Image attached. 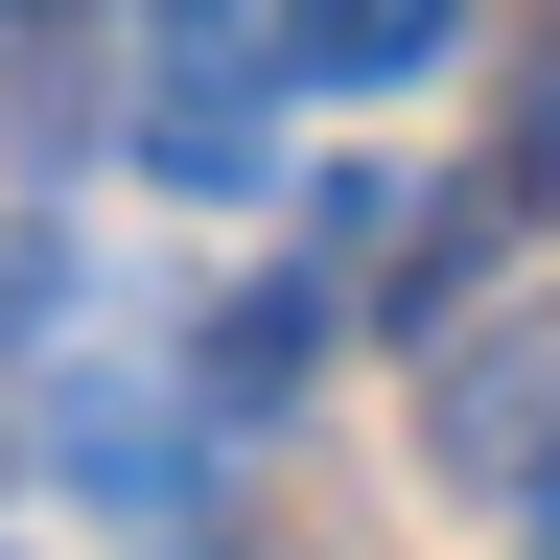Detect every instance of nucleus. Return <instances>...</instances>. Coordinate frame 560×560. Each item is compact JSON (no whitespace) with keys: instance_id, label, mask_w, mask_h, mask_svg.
Here are the masks:
<instances>
[{"instance_id":"f257e3e1","label":"nucleus","mask_w":560,"mask_h":560,"mask_svg":"<svg viewBox=\"0 0 560 560\" xmlns=\"http://www.w3.org/2000/svg\"><path fill=\"white\" fill-rule=\"evenodd\" d=\"M420 467H444V490H537L560 467V304L467 327L444 374H420Z\"/></svg>"},{"instance_id":"f03ea898","label":"nucleus","mask_w":560,"mask_h":560,"mask_svg":"<svg viewBox=\"0 0 560 560\" xmlns=\"http://www.w3.org/2000/svg\"><path fill=\"white\" fill-rule=\"evenodd\" d=\"M444 47H467V0H257V94H397Z\"/></svg>"},{"instance_id":"7ed1b4c3","label":"nucleus","mask_w":560,"mask_h":560,"mask_svg":"<svg viewBox=\"0 0 560 560\" xmlns=\"http://www.w3.org/2000/svg\"><path fill=\"white\" fill-rule=\"evenodd\" d=\"M164 374H187V420H280V397L327 374V280H304V257H280V280H234V304L164 350Z\"/></svg>"},{"instance_id":"20e7f679","label":"nucleus","mask_w":560,"mask_h":560,"mask_svg":"<svg viewBox=\"0 0 560 560\" xmlns=\"http://www.w3.org/2000/svg\"><path fill=\"white\" fill-rule=\"evenodd\" d=\"M514 514H537V560H560V467H537V490H514Z\"/></svg>"}]
</instances>
